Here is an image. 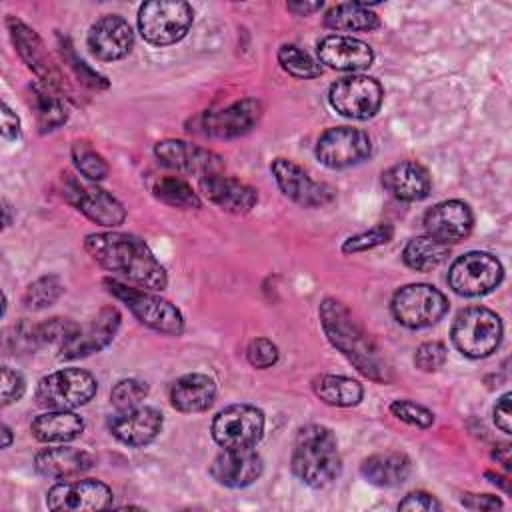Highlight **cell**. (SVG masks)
Masks as SVG:
<instances>
[{"mask_svg":"<svg viewBox=\"0 0 512 512\" xmlns=\"http://www.w3.org/2000/svg\"><path fill=\"white\" fill-rule=\"evenodd\" d=\"M30 98H32V108L36 112V120L40 126V132H50L62 126L68 120V112L64 106L62 96L42 84L40 80L30 84Z\"/></svg>","mask_w":512,"mask_h":512,"instance_id":"836d02e7","label":"cell"},{"mask_svg":"<svg viewBox=\"0 0 512 512\" xmlns=\"http://www.w3.org/2000/svg\"><path fill=\"white\" fill-rule=\"evenodd\" d=\"M86 44L92 52L102 62H114L124 58L134 44V32L128 24L118 14H106L98 18L86 36Z\"/></svg>","mask_w":512,"mask_h":512,"instance_id":"44dd1931","label":"cell"},{"mask_svg":"<svg viewBox=\"0 0 512 512\" xmlns=\"http://www.w3.org/2000/svg\"><path fill=\"white\" fill-rule=\"evenodd\" d=\"M104 286L112 296L128 306V310L138 318L140 324L166 336H180L184 332V318L180 310L162 296L148 290L132 288L116 278H106Z\"/></svg>","mask_w":512,"mask_h":512,"instance_id":"277c9868","label":"cell"},{"mask_svg":"<svg viewBox=\"0 0 512 512\" xmlns=\"http://www.w3.org/2000/svg\"><path fill=\"white\" fill-rule=\"evenodd\" d=\"M10 444H12V430L6 424H2V448H8Z\"/></svg>","mask_w":512,"mask_h":512,"instance_id":"f5cc1de1","label":"cell"},{"mask_svg":"<svg viewBox=\"0 0 512 512\" xmlns=\"http://www.w3.org/2000/svg\"><path fill=\"white\" fill-rule=\"evenodd\" d=\"M260 118H262V104L256 98H242L220 110L202 112L192 122V128L188 130L208 138L230 140V138H238L252 132L260 122Z\"/></svg>","mask_w":512,"mask_h":512,"instance_id":"30bf717a","label":"cell"},{"mask_svg":"<svg viewBox=\"0 0 512 512\" xmlns=\"http://www.w3.org/2000/svg\"><path fill=\"white\" fill-rule=\"evenodd\" d=\"M370 136L352 126H334L320 134L316 142V158L320 164L332 170L356 166L370 156Z\"/></svg>","mask_w":512,"mask_h":512,"instance_id":"5bb4252c","label":"cell"},{"mask_svg":"<svg viewBox=\"0 0 512 512\" xmlns=\"http://www.w3.org/2000/svg\"><path fill=\"white\" fill-rule=\"evenodd\" d=\"M168 398L172 408H176L178 412H204L212 406L216 398V382L208 374H184L172 382Z\"/></svg>","mask_w":512,"mask_h":512,"instance_id":"83f0119b","label":"cell"},{"mask_svg":"<svg viewBox=\"0 0 512 512\" xmlns=\"http://www.w3.org/2000/svg\"><path fill=\"white\" fill-rule=\"evenodd\" d=\"M270 170L280 192L302 208H318L334 200V190L328 184L314 180L288 158H274Z\"/></svg>","mask_w":512,"mask_h":512,"instance_id":"9a60e30c","label":"cell"},{"mask_svg":"<svg viewBox=\"0 0 512 512\" xmlns=\"http://www.w3.org/2000/svg\"><path fill=\"white\" fill-rule=\"evenodd\" d=\"M6 24H8V30H10L12 42L16 46V52L26 62V66L40 78V82L46 84L48 88L56 90V92H66L68 86L62 78L60 70L56 68L52 58L48 56V52H46L42 40L38 38V34L14 16H10L6 20Z\"/></svg>","mask_w":512,"mask_h":512,"instance_id":"ac0fdd59","label":"cell"},{"mask_svg":"<svg viewBox=\"0 0 512 512\" xmlns=\"http://www.w3.org/2000/svg\"><path fill=\"white\" fill-rule=\"evenodd\" d=\"M264 434V412L250 404H230L212 420V438L222 448H254Z\"/></svg>","mask_w":512,"mask_h":512,"instance_id":"4fadbf2b","label":"cell"},{"mask_svg":"<svg viewBox=\"0 0 512 512\" xmlns=\"http://www.w3.org/2000/svg\"><path fill=\"white\" fill-rule=\"evenodd\" d=\"M148 396V384L136 378H126L114 384L110 390V402L116 410H128L140 406V402Z\"/></svg>","mask_w":512,"mask_h":512,"instance_id":"ab89813d","label":"cell"},{"mask_svg":"<svg viewBox=\"0 0 512 512\" xmlns=\"http://www.w3.org/2000/svg\"><path fill=\"white\" fill-rule=\"evenodd\" d=\"M262 470V458L254 448H224L210 464V476L226 488H246Z\"/></svg>","mask_w":512,"mask_h":512,"instance_id":"603a6c76","label":"cell"},{"mask_svg":"<svg viewBox=\"0 0 512 512\" xmlns=\"http://www.w3.org/2000/svg\"><path fill=\"white\" fill-rule=\"evenodd\" d=\"M292 472L310 488L330 486L342 468L338 440L328 426L308 424L298 430L292 450Z\"/></svg>","mask_w":512,"mask_h":512,"instance_id":"3957f363","label":"cell"},{"mask_svg":"<svg viewBox=\"0 0 512 512\" xmlns=\"http://www.w3.org/2000/svg\"><path fill=\"white\" fill-rule=\"evenodd\" d=\"M360 474L366 482L380 488H394L404 484L412 474V460L402 452L372 454L360 464Z\"/></svg>","mask_w":512,"mask_h":512,"instance_id":"f1b7e54d","label":"cell"},{"mask_svg":"<svg viewBox=\"0 0 512 512\" xmlns=\"http://www.w3.org/2000/svg\"><path fill=\"white\" fill-rule=\"evenodd\" d=\"M452 344L468 358L490 356L502 340V320L484 306H470L458 312L452 322Z\"/></svg>","mask_w":512,"mask_h":512,"instance_id":"5b68a950","label":"cell"},{"mask_svg":"<svg viewBox=\"0 0 512 512\" xmlns=\"http://www.w3.org/2000/svg\"><path fill=\"white\" fill-rule=\"evenodd\" d=\"M286 8L296 14V16H310L314 14L316 10L322 8V2H302V0H294V2H288Z\"/></svg>","mask_w":512,"mask_h":512,"instance_id":"f907efd6","label":"cell"},{"mask_svg":"<svg viewBox=\"0 0 512 512\" xmlns=\"http://www.w3.org/2000/svg\"><path fill=\"white\" fill-rule=\"evenodd\" d=\"M246 358L254 368H270L278 362V346L268 338H254L246 348Z\"/></svg>","mask_w":512,"mask_h":512,"instance_id":"ee69618b","label":"cell"},{"mask_svg":"<svg viewBox=\"0 0 512 512\" xmlns=\"http://www.w3.org/2000/svg\"><path fill=\"white\" fill-rule=\"evenodd\" d=\"M156 160L178 174H194L198 178L224 170V160L216 152L184 142V140H160L154 146Z\"/></svg>","mask_w":512,"mask_h":512,"instance_id":"2e32d148","label":"cell"},{"mask_svg":"<svg viewBox=\"0 0 512 512\" xmlns=\"http://www.w3.org/2000/svg\"><path fill=\"white\" fill-rule=\"evenodd\" d=\"M324 26L336 32H370L380 26V18L362 2L332 6L324 16Z\"/></svg>","mask_w":512,"mask_h":512,"instance_id":"1f68e13d","label":"cell"},{"mask_svg":"<svg viewBox=\"0 0 512 512\" xmlns=\"http://www.w3.org/2000/svg\"><path fill=\"white\" fill-rule=\"evenodd\" d=\"M448 256H450L448 244H444L428 234L410 238L402 250L404 264L416 272H430V270L438 268Z\"/></svg>","mask_w":512,"mask_h":512,"instance_id":"d6a6232c","label":"cell"},{"mask_svg":"<svg viewBox=\"0 0 512 512\" xmlns=\"http://www.w3.org/2000/svg\"><path fill=\"white\" fill-rule=\"evenodd\" d=\"M510 398L512 394L506 392L500 396V400L496 402L494 406V424L504 432V434H510L512 432V410H510Z\"/></svg>","mask_w":512,"mask_h":512,"instance_id":"7dc6e473","label":"cell"},{"mask_svg":"<svg viewBox=\"0 0 512 512\" xmlns=\"http://www.w3.org/2000/svg\"><path fill=\"white\" fill-rule=\"evenodd\" d=\"M192 20V6L182 0H152L138 10V30L152 46L180 42L188 34Z\"/></svg>","mask_w":512,"mask_h":512,"instance_id":"8992f818","label":"cell"},{"mask_svg":"<svg viewBox=\"0 0 512 512\" xmlns=\"http://www.w3.org/2000/svg\"><path fill=\"white\" fill-rule=\"evenodd\" d=\"M390 412L400 422H406L416 428H428L434 424V412L412 400H394L390 404Z\"/></svg>","mask_w":512,"mask_h":512,"instance_id":"b9f144b4","label":"cell"},{"mask_svg":"<svg viewBox=\"0 0 512 512\" xmlns=\"http://www.w3.org/2000/svg\"><path fill=\"white\" fill-rule=\"evenodd\" d=\"M486 478H492L490 482H494V484H500V486L504 488V492H508V484H506V482H502V480H504L502 476H498V474H492V472H486Z\"/></svg>","mask_w":512,"mask_h":512,"instance_id":"11a10c76","label":"cell"},{"mask_svg":"<svg viewBox=\"0 0 512 512\" xmlns=\"http://www.w3.org/2000/svg\"><path fill=\"white\" fill-rule=\"evenodd\" d=\"M314 394L328 406L348 408L356 406L362 396V384L358 380H352L348 376H336V374H320L312 380Z\"/></svg>","mask_w":512,"mask_h":512,"instance_id":"4dcf8cb0","label":"cell"},{"mask_svg":"<svg viewBox=\"0 0 512 512\" xmlns=\"http://www.w3.org/2000/svg\"><path fill=\"white\" fill-rule=\"evenodd\" d=\"M60 50H62L64 62L74 70L78 82H82V84H86V86H90V88H96V90L108 88V80H106L104 76H100L98 72H94L92 68H88L86 62L76 56V52H74V48H72V44H70L68 38L60 40Z\"/></svg>","mask_w":512,"mask_h":512,"instance_id":"60d3db41","label":"cell"},{"mask_svg":"<svg viewBox=\"0 0 512 512\" xmlns=\"http://www.w3.org/2000/svg\"><path fill=\"white\" fill-rule=\"evenodd\" d=\"M164 424L162 414L152 406H134L128 410H118L108 418L110 434L132 448H140L156 440Z\"/></svg>","mask_w":512,"mask_h":512,"instance_id":"ffe728a7","label":"cell"},{"mask_svg":"<svg viewBox=\"0 0 512 512\" xmlns=\"http://www.w3.org/2000/svg\"><path fill=\"white\" fill-rule=\"evenodd\" d=\"M26 390V380L18 370H12L10 366L2 368V406H10L12 402H18Z\"/></svg>","mask_w":512,"mask_h":512,"instance_id":"f6af8a7d","label":"cell"},{"mask_svg":"<svg viewBox=\"0 0 512 512\" xmlns=\"http://www.w3.org/2000/svg\"><path fill=\"white\" fill-rule=\"evenodd\" d=\"M84 248L104 270L144 288L164 290L168 276L146 242L128 232H94L84 238Z\"/></svg>","mask_w":512,"mask_h":512,"instance_id":"6da1fadb","label":"cell"},{"mask_svg":"<svg viewBox=\"0 0 512 512\" xmlns=\"http://www.w3.org/2000/svg\"><path fill=\"white\" fill-rule=\"evenodd\" d=\"M46 506L54 512L106 510L112 506V490L94 478L58 482L46 492Z\"/></svg>","mask_w":512,"mask_h":512,"instance_id":"e0dca14e","label":"cell"},{"mask_svg":"<svg viewBox=\"0 0 512 512\" xmlns=\"http://www.w3.org/2000/svg\"><path fill=\"white\" fill-rule=\"evenodd\" d=\"M2 136L4 140H16L20 136V118L10 110L6 102H2Z\"/></svg>","mask_w":512,"mask_h":512,"instance_id":"681fc988","label":"cell"},{"mask_svg":"<svg viewBox=\"0 0 512 512\" xmlns=\"http://www.w3.org/2000/svg\"><path fill=\"white\" fill-rule=\"evenodd\" d=\"M474 228V214L462 200H444L434 204L424 214V230L428 236L454 244L470 236Z\"/></svg>","mask_w":512,"mask_h":512,"instance_id":"7402d4cb","label":"cell"},{"mask_svg":"<svg viewBox=\"0 0 512 512\" xmlns=\"http://www.w3.org/2000/svg\"><path fill=\"white\" fill-rule=\"evenodd\" d=\"M12 224V206L8 204V200H4V226L8 228Z\"/></svg>","mask_w":512,"mask_h":512,"instance_id":"db71d44e","label":"cell"},{"mask_svg":"<svg viewBox=\"0 0 512 512\" xmlns=\"http://www.w3.org/2000/svg\"><path fill=\"white\" fill-rule=\"evenodd\" d=\"M384 188L398 200L418 202L430 194V172L416 160H404L382 174Z\"/></svg>","mask_w":512,"mask_h":512,"instance_id":"484cf974","label":"cell"},{"mask_svg":"<svg viewBox=\"0 0 512 512\" xmlns=\"http://www.w3.org/2000/svg\"><path fill=\"white\" fill-rule=\"evenodd\" d=\"M278 62L294 78L310 80L322 74V66L296 44H282L278 50Z\"/></svg>","mask_w":512,"mask_h":512,"instance_id":"8d00e7d4","label":"cell"},{"mask_svg":"<svg viewBox=\"0 0 512 512\" xmlns=\"http://www.w3.org/2000/svg\"><path fill=\"white\" fill-rule=\"evenodd\" d=\"M390 310L396 322L406 328H428L446 316L448 298L430 284H406L394 292Z\"/></svg>","mask_w":512,"mask_h":512,"instance_id":"ba28073f","label":"cell"},{"mask_svg":"<svg viewBox=\"0 0 512 512\" xmlns=\"http://www.w3.org/2000/svg\"><path fill=\"white\" fill-rule=\"evenodd\" d=\"M392 234H394V228L390 224H376L366 232H360L356 236L346 238L344 244H342V252L344 254H358V252L372 250L376 246H382V244L390 242Z\"/></svg>","mask_w":512,"mask_h":512,"instance_id":"f35d334b","label":"cell"},{"mask_svg":"<svg viewBox=\"0 0 512 512\" xmlns=\"http://www.w3.org/2000/svg\"><path fill=\"white\" fill-rule=\"evenodd\" d=\"M446 356H448V352H446V346L442 342H424L416 348L414 364L422 372H434L440 366H444Z\"/></svg>","mask_w":512,"mask_h":512,"instance_id":"7bdbcfd3","label":"cell"},{"mask_svg":"<svg viewBox=\"0 0 512 512\" xmlns=\"http://www.w3.org/2000/svg\"><path fill=\"white\" fill-rule=\"evenodd\" d=\"M318 58L332 70L358 72L374 62L372 48L352 36L330 34L318 42Z\"/></svg>","mask_w":512,"mask_h":512,"instance_id":"d4e9b609","label":"cell"},{"mask_svg":"<svg viewBox=\"0 0 512 512\" xmlns=\"http://www.w3.org/2000/svg\"><path fill=\"white\" fill-rule=\"evenodd\" d=\"M198 186L208 202L230 214H246L258 202V192L252 186L222 172L198 178Z\"/></svg>","mask_w":512,"mask_h":512,"instance_id":"cb8c5ba5","label":"cell"},{"mask_svg":"<svg viewBox=\"0 0 512 512\" xmlns=\"http://www.w3.org/2000/svg\"><path fill=\"white\" fill-rule=\"evenodd\" d=\"M94 466V458L72 446H56L46 448L36 454L34 458V470L44 478L54 480H70L84 472H88Z\"/></svg>","mask_w":512,"mask_h":512,"instance_id":"4316f807","label":"cell"},{"mask_svg":"<svg viewBox=\"0 0 512 512\" xmlns=\"http://www.w3.org/2000/svg\"><path fill=\"white\" fill-rule=\"evenodd\" d=\"M152 194L156 200L180 208V210H196L202 206V200L192 190V186L180 176H160L152 182Z\"/></svg>","mask_w":512,"mask_h":512,"instance_id":"e575fe53","label":"cell"},{"mask_svg":"<svg viewBox=\"0 0 512 512\" xmlns=\"http://www.w3.org/2000/svg\"><path fill=\"white\" fill-rule=\"evenodd\" d=\"M30 430L44 444H64L82 434L84 420L72 410H48L32 420Z\"/></svg>","mask_w":512,"mask_h":512,"instance_id":"f546056e","label":"cell"},{"mask_svg":"<svg viewBox=\"0 0 512 512\" xmlns=\"http://www.w3.org/2000/svg\"><path fill=\"white\" fill-rule=\"evenodd\" d=\"M98 390L96 378L82 368H62L36 386V402L46 410H74L88 404Z\"/></svg>","mask_w":512,"mask_h":512,"instance_id":"52a82bcc","label":"cell"},{"mask_svg":"<svg viewBox=\"0 0 512 512\" xmlns=\"http://www.w3.org/2000/svg\"><path fill=\"white\" fill-rule=\"evenodd\" d=\"M504 268L490 252L472 250L458 256L448 270V284L460 296H484L500 286Z\"/></svg>","mask_w":512,"mask_h":512,"instance_id":"9c48e42d","label":"cell"},{"mask_svg":"<svg viewBox=\"0 0 512 512\" xmlns=\"http://www.w3.org/2000/svg\"><path fill=\"white\" fill-rule=\"evenodd\" d=\"M62 194L68 200V204H72L94 224L116 228L126 218L124 206L112 194H108L104 188L92 182L80 180L70 172L62 176Z\"/></svg>","mask_w":512,"mask_h":512,"instance_id":"8fae6325","label":"cell"},{"mask_svg":"<svg viewBox=\"0 0 512 512\" xmlns=\"http://www.w3.org/2000/svg\"><path fill=\"white\" fill-rule=\"evenodd\" d=\"M442 504L428 492L416 490L404 496V500L398 502V510H408V512H432V510H440Z\"/></svg>","mask_w":512,"mask_h":512,"instance_id":"bcb514c9","label":"cell"},{"mask_svg":"<svg viewBox=\"0 0 512 512\" xmlns=\"http://www.w3.org/2000/svg\"><path fill=\"white\" fill-rule=\"evenodd\" d=\"M120 326V312L114 306L102 308L88 324L76 328V332L70 336V340L58 350L60 360H76L86 358L94 352H100L106 348L112 338L116 336Z\"/></svg>","mask_w":512,"mask_h":512,"instance_id":"d6986e66","label":"cell"},{"mask_svg":"<svg viewBox=\"0 0 512 512\" xmlns=\"http://www.w3.org/2000/svg\"><path fill=\"white\" fill-rule=\"evenodd\" d=\"M320 322L330 344L366 378L374 382H388L390 368L382 358L374 340L354 320L350 310L334 300L324 298L320 304Z\"/></svg>","mask_w":512,"mask_h":512,"instance_id":"7a4b0ae2","label":"cell"},{"mask_svg":"<svg viewBox=\"0 0 512 512\" xmlns=\"http://www.w3.org/2000/svg\"><path fill=\"white\" fill-rule=\"evenodd\" d=\"M64 292V286L56 274H44L28 284L22 302L28 310H44L52 306Z\"/></svg>","mask_w":512,"mask_h":512,"instance_id":"d590c367","label":"cell"},{"mask_svg":"<svg viewBox=\"0 0 512 512\" xmlns=\"http://www.w3.org/2000/svg\"><path fill=\"white\" fill-rule=\"evenodd\" d=\"M492 456H494L506 470H510V446H508V444H502L500 448H496Z\"/></svg>","mask_w":512,"mask_h":512,"instance_id":"816d5d0a","label":"cell"},{"mask_svg":"<svg viewBox=\"0 0 512 512\" xmlns=\"http://www.w3.org/2000/svg\"><path fill=\"white\" fill-rule=\"evenodd\" d=\"M462 504L472 510H496L502 508V500L492 494H464Z\"/></svg>","mask_w":512,"mask_h":512,"instance_id":"c3c4849f","label":"cell"},{"mask_svg":"<svg viewBox=\"0 0 512 512\" xmlns=\"http://www.w3.org/2000/svg\"><path fill=\"white\" fill-rule=\"evenodd\" d=\"M72 160L76 170L88 180V182H98L108 176V164L100 152H96L92 146L86 142H76L72 146Z\"/></svg>","mask_w":512,"mask_h":512,"instance_id":"74e56055","label":"cell"},{"mask_svg":"<svg viewBox=\"0 0 512 512\" xmlns=\"http://www.w3.org/2000/svg\"><path fill=\"white\" fill-rule=\"evenodd\" d=\"M384 90L378 80L362 74H352L336 80L328 90L330 106L352 120L372 118L382 106Z\"/></svg>","mask_w":512,"mask_h":512,"instance_id":"7c38bea8","label":"cell"}]
</instances>
